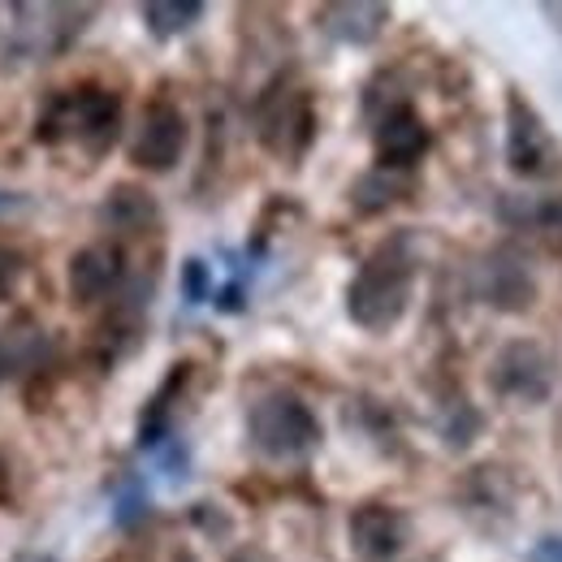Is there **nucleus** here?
<instances>
[{
    "mask_svg": "<svg viewBox=\"0 0 562 562\" xmlns=\"http://www.w3.org/2000/svg\"><path fill=\"white\" fill-rule=\"evenodd\" d=\"M390 22V4H372V0H347V4H325L321 9V31L338 44H372Z\"/></svg>",
    "mask_w": 562,
    "mask_h": 562,
    "instance_id": "obj_13",
    "label": "nucleus"
},
{
    "mask_svg": "<svg viewBox=\"0 0 562 562\" xmlns=\"http://www.w3.org/2000/svg\"><path fill=\"white\" fill-rule=\"evenodd\" d=\"M182 294H187V303H204L212 294V269L209 260H200V256H191L187 265H182Z\"/></svg>",
    "mask_w": 562,
    "mask_h": 562,
    "instance_id": "obj_18",
    "label": "nucleus"
},
{
    "mask_svg": "<svg viewBox=\"0 0 562 562\" xmlns=\"http://www.w3.org/2000/svg\"><path fill=\"white\" fill-rule=\"evenodd\" d=\"M187 381H191V363L182 359V363L169 368V376H165V381L156 385V394L147 398V407H143V416H139L143 450H151L156 441L169 437V424H173V412H178V403H182V394H187Z\"/></svg>",
    "mask_w": 562,
    "mask_h": 562,
    "instance_id": "obj_14",
    "label": "nucleus"
},
{
    "mask_svg": "<svg viewBox=\"0 0 562 562\" xmlns=\"http://www.w3.org/2000/svg\"><path fill=\"white\" fill-rule=\"evenodd\" d=\"M126 281V256L117 243H91L82 251H74L66 265V290L78 307H95L104 299H113Z\"/></svg>",
    "mask_w": 562,
    "mask_h": 562,
    "instance_id": "obj_8",
    "label": "nucleus"
},
{
    "mask_svg": "<svg viewBox=\"0 0 562 562\" xmlns=\"http://www.w3.org/2000/svg\"><path fill=\"white\" fill-rule=\"evenodd\" d=\"M256 126H260V143L269 151H278L285 160H299L307 151V143L316 135V109H312V95L294 82H273L260 100V113H256Z\"/></svg>",
    "mask_w": 562,
    "mask_h": 562,
    "instance_id": "obj_5",
    "label": "nucleus"
},
{
    "mask_svg": "<svg viewBox=\"0 0 562 562\" xmlns=\"http://www.w3.org/2000/svg\"><path fill=\"white\" fill-rule=\"evenodd\" d=\"M18 278H22V256L13 247H0V299H9Z\"/></svg>",
    "mask_w": 562,
    "mask_h": 562,
    "instance_id": "obj_19",
    "label": "nucleus"
},
{
    "mask_svg": "<svg viewBox=\"0 0 562 562\" xmlns=\"http://www.w3.org/2000/svg\"><path fill=\"white\" fill-rule=\"evenodd\" d=\"M428 126H424V117L412 109V104H394V109H385L381 117H376V126H372V147H376V165L381 169H394V173H407V169H416L424 156H428Z\"/></svg>",
    "mask_w": 562,
    "mask_h": 562,
    "instance_id": "obj_9",
    "label": "nucleus"
},
{
    "mask_svg": "<svg viewBox=\"0 0 562 562\" xmlns=\"http://www.w3.org/2000/svg\"><path fill=\"white\" fill-rule=\"evenodd\" d=\"M200 18H204L200 0H147L143 4V22H147V31L156 40H173V35L191 31Z\"/></svg>",
    "mask_w": 562,
    "mask_h": 562,
    "instance_id": "obj_16",
    "label": "nucleus"
},
{
    "mask_svg": "<svg viewBox=\"0 0 562 562\" xmlns=\"http://www.w3.org/2000/svg\"><path fill=\"white\" fill-rule=\"evenodd\" d=\"M13 376V363H9V351H4V338H0V381Z\"/></svg>",
    "mask_w": 562,
    "mask_h": 562,
    "instance_id": "obj_21",
    "label": "nucleus"
},
{
    "mask_svg": "<svg viewBox=\"0 0 562 562\" xmlns=\"http://www.w3.org/2000/svg\"><path fill=\"white\" fill-rule=\"evenodd\" d=\"M481 294L497 312H528L537 303V273L532 260L515 247H497L481 265Z\"/></svg>",
    "mask_w": 562,
    "mask_h": 562,
    "instance_id": "obj_11",
    "label": "nucleus"
},
{
    "mask_svg": "<svg viewBox=\"0 0 562 562\" xmlns=\"http://www.w3.org/2000/svg\"><path fill=\"white\" fill-rule=\"evenodd\" d=\"M347 537L363 562H390L407 546V515L390 502H359L347 519Z\"/></svg>",
    "mask_w": 562,
    "mask_h": 562,
    "instance_id": "obj_10",
    "label": "nucleus"
},
{
    "mask_svg": "<svg viewBox=\"0 0 562 562\" xmlns=\"http://www.w3.org/2000/svg\"><path fill=\"white\" fill-rule=\"evenodd\" d=\"M13 204H18V195H13V191H0V212L13 209Z\"/></svg>",
    "mask_w": 562,
    "mask_h": 562,
    "instance_id": "obj_22",
    "label": "nucleus"
},
{
    "mask_svg": "<svg viewBox=\"0 0 562 562\" xmlns=\"http://www.w3.org/2000/svg\"><path fill=\"white\" fill-rule=\"evenodd\" d=\"M550 355L528 338L506 342L490 363V390L497 398H519V403H541L550 398Z\"/></svg>",
    "mask_w": 562,
    "mask_h": 562,
    "instance_id": "obj_7",
    "label": "nucleus"
},
{
    "mask_svg": "<svg viewBox=\"0 0 562 562\" xmlns=\"http://www.w3.org/2000/svg\"><path fill=\"white\" fill-rule=\"evenodd\" d=\"M506 165L532 182L562 173V147L554 131L541 122V113L519 91L506 95Z\"/></svg>",
    "mask_w": 562,
    "mask_h": 562,
    "instance_id": "obj_4",
    "label": "nucleus"
},
{
    "mask_svg": "<svg viewBox=\"0 0 562 562\" xmlns=\"http://www.w3.org/2000/svg\"><path fill=\"white\" fill-rule=\"evenodd\" d=\"M100 221L117 238L135 243V238H147V234L160 229V204H156L151 191H143L135 182H117V187H109V195L100 204Z\"/></svg>",
    "mask_w": 562,
    "mask_h": 562,
    "instance_id": "obj_12",
    "label": "nucleus"
},
{
    "mask_svg": "<svg viewBox=\"0 0 562 562\" xmlns=\"http://www.w3.org/2000/svg\"><path fill=\"white\" fill-rule=\"evenodd\" d=\"M187 139H191L187 113L173 100L156 95V100L143 104L135 139H131V160L139 165L143 173H169L187 156Z\"/></svg>",
    "mask_w": 562,
    "mask_h": 562,
    "instance_id": "obj_6",
    "label": "nucleus"
},
{
    "mask_svg": "<svg viewBox=\"0 0 562 562\" xmlns=\"http://www.w3.org/2000/svg\"><path fill=\"white\" fill-rule=\"evenodd\" d=\"M169 562H200V559H195L191 550H178V554H173V559H169Z\"/></svg>",
    "mask_w": 562,
    "mask_h": 562,
    "instance_id": "obj_24",
    "label": "nucleus"
},
{
    "mask_svg": "<svg viewBox=\"0 0 562 562\" xmlns=\"http://www.w3.org/2000/svg\"><path fill=\"white\" fill-rule=\"evenodd\" d=\"M407 200V173H394V169H368L351 182V209L363 216H376V212H390L394 204Z\"/></svg>",
    "mask_w": 562,
    "mask_h": 562,
    "instance_id": "obj_15",
    "label": "nucleus"
},
{
    "mask_svg": "<svg viewBox=\"0 0 562 562\" xmlns=\"http://www.w3.org/2000/svg\"><path fill=\"white\" fill-rule=\"evenodd\" d=\"M247 437L265 459L290 463L321 446V420L299 394L273 390L247 407Z\"/></svg>",
    "mask_w": 562,
    "mask_h": 562,
    "instance_id": "obj_3",
    "label": "nucleus"
},
{
    "mask_svg": "<svg viewBox=\"0 0 562 562\" xmlns=\"http://www.w3.org/2000/svg\"><path fill=\"white\" fill-rule=\"evenodd\" d=\"M9 497V472H4V463H0V502Z\"/></svg>",
    "mask_w": 562,
    "mask_h": 562,
    "instance_id": "obj_23",
    "label": "nucleus"
},
{
    "mask_svg": "<svg viewBox=\"0 0 562 562\" xmlns=\"http://www.w3.org/2000/svg\"><path fill=\"white\" fill-rule=\"evenodd\" d=\"M122 135V100L109 87L82 82L74 91H53L40 100L35 139L48 147L82 143L91 156H104Z\"/></svg>",
    "mask_w": 562,
    "mask_h": 562,
    "instance_id": "obj_2",
    "label": "nucleus"
},
{
    "mask_svg": "<svg viewBox=\"0 0 562 562\" xmlns=\"http://www.w3.org/2000/svg\"><path fill=\"white\" fill-rule=\"evenodd\" d=\"M416 285V260L403 238H385L347 285V316L368 334L394 329L412 307Z\"/></svg>",
    "mask_w": 562,
    "mask_h": 562,
    "instance_id": "obj_1",
    "label": "nucleus"
},
{
    "mask_svg": "<svg viewBox=\"0 0 562 562\" xmlns=\"http://www.w3.org/2000/svg\"><path fill=\"white\" fill-rule=\"evenodd\" d=\"M524 225L546 243V251H562V191L537 200L532 209L524 212Z\"/></svg>",
    "mask_w": 562,
    "mask_h": 562,
    "instance_id": "obj_17",
    "label": "nucleus"
},
{
    "mask_svg": "<svg viewBox=\"0 0 562 562\" xmlns=\"http://www.w3.org/2000/svg\"><path fill=\"white\" fill-rule=\"evenodd\" d=\"M528 562H562V537H541L528 550Z\"/></svg>",
    "mask_w": 562,
    "mask_h": 562,
    "instance_id": "obj_20",
    "label": "nucleus"
}]
</instances>
